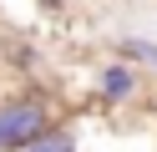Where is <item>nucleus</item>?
<instances>
[{"instance_id":"f03ea898","label":"nucleus","mask_w":157,"mask_h":152,"mask_svg":"<svg viewBox=\"0 0 157 152\" xmlns=\"http://www.w3.org/2000/svg\"><path fill=\"white\" fill-rule=\"evenodd\" d=\"M147 86H152V76H147L142 66H132V61H122V56H106V61L91 66V101L101 111L137 107V101L147 96Z\"/></svg>"},{"instance_id":"7ed1b4c3","label":"nucleus","mask_w":157,"mask_h":152,"mask_svg":"<svg viewBox=\"0 0 157 152\" xmlns=\"http://www.w3.org/2000/svg\"><path fill=\"white\" fill-rule=\"evenodd\" d=\"M15 152H81V122H61V117H51L31 142H21Z\"/></svg>"},{"instance_id":"f257e3e1","label":"nucleus","mask_w":157,"mask_h":152,"mask_svg":"<svg viewBox=\"0 0 157 152\" xmlns=\"http://www.w3.org/2000/svg\"><path fill=\"white\" fill-rule=\"evenodd\" d=\"M51 117H61V111L46 91H31V86L5 91L0 96V152H15L21 142H31Z\"/></svg>"},{"instance_id":"20e7f679","label":"nucleus","mask_w":157,"mask_h":152,"mask_svg":"<svg viewBox=\"0 0 157 152\" xmlns=\"http://www.w3.org/2000/svg\"><path fill=\"white\" fill-rule=\"evenodd\" d=\"M112 56L142 66L147 76L157 81V36H142V30H117V36H112Z\"/></svg>"}]
</instances>
